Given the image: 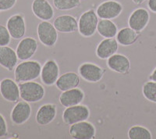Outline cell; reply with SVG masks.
I'll list each match as a JSON object with an SVG mask.
<instances>
[{
  "label": "cell",
  "instance_id": "6da1fadb",
  "mask_svg": "<svg viewBox=\"0 0 156 139\" xmlns=\"http://www.w3.org/2000/svg\"><path fill=\"white\" fill-rule=\"evenodd\" d=\"M41 64L37 61H23L15 68V81L21 83L35 80L41 76Z\"/></svg>",
  "mask_w": 156,
  "mask_h": 139
},
{
  "label": "cell",
  "instance_id": "7a4b0ae2",
  "mask_svg": "<svg viewBox=\"0 0 156 139\" xmlns=\"http://www.w3.org/2000/svg\"><path fill=\"white\" fill-rule=\"evenodd\" d=\"M20 98L27 102H37L44 96L45 91L41 84L35 81H26L19 83Z\"/></svg>",
  "mask_w": 156,
  "mask_h": 139
},
{
  "label": "cell",
  "instance_id": "3957f363",
  "mask_svg": "<svg viewBox=\"0 0 156 139\" xmlns=\"http://www.w3.org/2000/svg\"><path fill=\"white\" fill-rule=\"evenodd\" d=\"M98 16L93 9L86 11L80 16L78 21V30L85 37H92L97 31Z\"/></svg>",
  "mask_w": 156,
  "mask_h": 139
},
{
  "label": "cell",
  "instance_id": "277c9868",
  "mask_svg": "<svg viewBox=\"0 0 156 139\" xmlns=\"http://www.w3.org/2000/svg\"><path fill=\"white\" fill-rule=\"evenodd\" d=\"M90 116L88 107L84 105H76L66 107L62 114V120L66 125H72L78 122L87 120Z\"/></svg>",
  "mask_w": 156,
  "mask_h": 139
},
{
  "label": "cell",
  "instance_id": "5b68a950",
  "mask_svg": "<svg viewBox=\"0 0 156 139\" xmlns=\"http://www.w3.org/2000/svg\"><path fill=\"white\" fill-rule=\"evenodd\" d=\"M37 36L41 44L47 47L55 45L58 40V30L48 21H41L37 26Z\"/></svg>",
  "mask_w": 156,
  "mask_h": 139
},
{
  "label": "cell",
  "instance_id": "8992f818",
  "mask_svg": "<svg viewBox=\"0 0 156 139\" xmlns=\"http://www.w3.org/2000/svg\"><path fill=\"white\" fill-rule=\"evenodd\" d=\"M122 9L120 2L115 0H107L98 6L96 13L101 19L113 20L121 14Z\"/></svg>",
  "mask_w": 156,
  "mask_h": 139
},
{
  "label": "cell",
  "instance_id": "52a82bcc",
  "mask_svg": "<svg viewBox=\"0 0 156 139\" xmlns=\"http://www.w3.org/2000/svg\"><path fill=\"white\" fill-rule=\"evenodd\" d=\"M69 134L75 139H91L95 136L96 130L92 123L84 120L70 125Z\"/></svg>",
  "mask_w": 156,
  "mask_h": 139
},
{
  "label": "cell",
  "instance_id": "ba28073f",
  "mask_svg": "<svg viewBox=\"0 0 156 139\" xmlns=\"http://www.w3.org/2000/svg\"><path fill=\"white\" fill-rule=\"evenodd\" d=\"M78 72L83 80L91 83L100 81L105 73L103 68L91 62H84L80 65L78 68Z\"/></svg>",
  "mask_w": 156,
  "mask_h": 139
},
{
  "label": "cell",
  "instance_id": "9c48e42d",
  "mask_svg": "<svg viewBox=\"0 0 156 139\" xmlns=\"http://www.w3.org/2000/svg\"><path fill=\"white\" fill-rule=\"evenodd\" d=\"M37 49V41L34 37H27L20 40L16 47V52L20 60H28Z\"/></svg>",
  "mask_w": 156,
  "mask_h": 139
},
{
  "label": "cell",
  "instance_id": "30bf717a",
  "mask_svg": "<svg viewBox=\"0 0 156 139\" xmlns=\"http://www.w3.org/2000/svg\"><path fill=\"white\" fill-rule=\"evenodd\" d=\"M149 20L150 14L148 11L144 8H138L130 14L128 19V25L136 32H140L147 27Z\"/></svg>",
  "mask_w": 156,
  "mask_h": 139
},
{
  "label": "cell",
  "instance_id": "8fae6325",
  "mask_svg": "<svg viewBox=\"0 0 156 139\" xmlns=\"http://www.w3.org/2000/svg\"><path fill=\"white\" fill-rule=\"evenodd\" d=\"M0 93L4 99L10 102H17L20 98L19 85L9 78H5L0 82Z\"/></svg>",
  "mask_w": 156,
  "mask_h": 139
},
{
  "label": "cell",
  "instance_id": "7c38bea8",
  "mask_svg": "<svg viewBox=\"0 0 156 139\" xmlns=\"http://www.w3.org/2000/svg\"><path fill=\"white\" fill-rule=\"evenodd\" d=\"M6 27L13 39H21L26 32L24 18L20 14L12 15L8 19Z\"/></svg>",
  "mask_w": 156,
  "mask_h": 139
},
{
  "label": "cell",
  "instance_id": "4fadbf2b",
  "mask_svg": "<svg viewBox=\"0 0 156 139\" xmlns=\"http://www.w3.org/2000/svg\"><path fill=\"white\" fill-rule=\"evenodd\" d=\"M59 77V69L55 60L47 61L41 68V79L45 85L51 86L55 84Z\"/></svg>",
  "mask_w": 156,
  "mask_h": 139
},
{
  "label": "cell",
  "instance_id": "5bb4252c",
  "mask_svg": "<svg viewBox=\"0 0 156 139\" xmlns=\"http://www.w3.org/2000/svg\"><path fill=\"white\" fill-rule=\"evenodd\" d=\"M31 115V107L29 102L22 101L17 102L11 112V119L16 125L26 123Z\"/></svg>",
  "mask_w": 156,
  "mask_h": 139
},
{
  "label": "cell",
  "instance_id": "9a60e30c",
  "mask_svg": "<svg viewBox=\"0 0 156 139\" xmlns=\"http://www.w3.org/2000/svg\"><path fill=\"white\" fill-rule=\"evenodd\" d=\"M107 66L112 71L126 74L130 69V62L126 55L115 53L107 59Z\"/></svg>",
  "mask_w": 156,
  "mask_h": 139
},
{
  "label": "cell",
  "instance_id": "2e32d148",
  "mask_svg": "<svg viewBox=\"0 0 156 139\" xmlns=\"http://www.w3.org/2000/svg\"><path fill=\"white\" fill-rule=\"evenodd\" d=\"M33 13L40 20L48 21L54 16V10L47 0H34L32 3Z\"/></svg>",
  "mask_w": 156,
  "mask_h": 139
},
{
  "label": "cell",
  "instance_id": "e0dca14e",
  "mask_svg": "<svg viewBox=\"0 0 156 139\" xmlns=\"http://www.w3.org/2000/svg\"><path fill=\"white\" fill-rule=\"evenodd\" d=\"M119 48V43L114 37L105 38L98 45L96 48V55L99 59H107L116 53Z\"/></svg>",
  "mask_w": 156,
  "mask_h": 139
},
{
  "label": "cell",
  "instance_id": "ac0fdd59",
  "mask_svg": "<svg viewBox=\"0 0 156 139\" xmlns=\"http://www.w3.org/2000/svg\"><path fill=\"white\" fill-rule=\"evenodd\" d=\"M53 25L58 32L73 33L78 30V22L71 15H62L55 19Z\"/></svg>",
  "mask_w": 156,
  "mask_h": 139
},
{
  "label": "cell",
  "instance_id": "d6986e66",
  "mask_svg": "<svg viewBox=\"0 0 156 139\" xmlns=\"http://www.w3.org/2000/svg\"><path fill=\"white\" fill-rule=\"evenodd\" d=\"M84 98V93L80 88L75 87L73 89L62 91L59 96V102L64 107H69L79 105Z\"/></svg>",
  "mask_w": 156,
  "mask_h": 139
},
{
  "label": "cell",
  "instance_id": "ffe728a7",
  "mask_svg": "<svg viewBox=\"0 0 156 139\" xmlns=\"http://www.w3.org/2000/svg\"><path fill=\"white\" fill-rule=\"evenodd\" d=\"M56 116V106L54 104L41 105L36 113V122L41 126H45L53 121Z\"/></svg>",
  "mask_w": 156,
  "mask_h": 139
},
{
  "label": "cell",
  "instance_id": "44dd1931",
  "mask_svg": "<svg viewBox=\"0 0 156 139\" xmlns=\"http://www.w3.org/2000/svg\"><path fill=\"white\" fill-rule=\"evenodd\" d=\"M16 51L9 46H0V65L9 71H12L17 64Z\"/></svg>",
  "mask_w": 156,
  "mask_h": 139
},
{
  "label": "cell",
  "instance_id": "7402d4cb",
  "mask_svg": "<svg viewBox=\"0 0 156 139\" xmlns=\"http://www.w3.org/2000/svg\"><path fill=\"white\" fill-rule=\"evenodd\" d=\"M80 84V77L74 72H68L59 76L55 82L58 90L62 91L73 89L77 87Z\"/></svg>",
  "mask_w": 156,
  "mask_h": 139
},
{
  "label": "cell",
  "instance_id": "603a6c76",
  "mask_svg": "<svg viewBox=\"0 0 156 139\" xmlns=\"http://www.w3.org/2000/svg\"><path fill=\"white\" fill-rule=\"evenodd\" d=\"M139 32L133 30L130 27H124L118 31L116 34V40L119 44L123 46H129L134 44L138 39Z\"/></svg>",
  "mask_w": 156,
  "mask_h": 139
},
{
  "label": "cell",
  "instance_id": "cb8c5ba5",
  "mask_svg": "<svg viewBox=\"0 0 156 139\" xmlns=\"http://www.w3.org/2000/svg\"><path fill=\"white\" fill-rule=\"evenodd\" d=\"M97 31L101 37L105 38H112L116 36L118 33L117 26L112 20L101 19L98 21Z\"/></svg>",
  "mask_w": 156,
  "mask_h": 139
},
{
  "label": "cell",
  "instance_id": "d4e9b609",
  "mask_svg": "<svg viewBox=\"0 0 156 139\" xmlns=\"http://www.w3.org/2000/svg\"><path fill=\"white\" fill-rule=\"evenodd\" d=\"M128 137L129 139H151L152 138V135L148 129L136 125L129 128Z\"/></svg>",
  "mask_w": 156,
  "mask_h": 139
},
{
  "label": "cell",
  "instance_id": "484cf974",
  "mask_svg": "<svg viewBox=\"0 0 156 139\" xmlns=\"http://www.w3.org/2000/svg\"><path fill=\"white\" fill-rule=\"evenodd\" d=\"M53 5L58 10L66 11L79 7L80 0H53Z\"/></svg>",
  "mask_w": 156,
  "mask_h": 139
},
{
  "label": "cell",
  "instance_id": "4316f807",
  "mask_svg": "<svg viewBox=\"0 0 156 139\" xmlns=\"http://www.w3.org/2000/svg\"><path fill=\"white\" fill-rule=\"evenodd\" d=\"M143 94L148 101L156 103V82L151 80L146 82L142 88Z\"/></svg>",
  "mask_w": 156,
  "mask_h": 139
},
{
  "label": "cell",
  "instance_id": "83f0119b",
  "mask_svg": "<svg viewBox=\"0 0 156 139\" xmlns=\"http://www.w3.org/2000/svg\"><path fill=\"white\" fill-rule=\"evenodd\" d=\"M11 35L7 27L0 24V46H7L10 43Z\"/></svg>",
  "mask_w": 156,
  "mask_h": 139
},
{
  "label": "cell",
  "instance_id": "f1b7e54d",
  "mask_svg": "<svg viewBox=\"0 0 156 139\" xmlns=\"http://www.w3.org/2000/svg\"><path fill=\"white\" fill-rule=\"evenodd\" d=\"M17 0H0V10L6 11L12 9L16 3Z\"/></svg>",
  "mask_w": 156,
  "mask_h": 139
},
{
  "label": "cell",
  "instance_id": "f546056e",
  "mask_svg": "<svg viewBox=\"0 0 156 139\" xmlns=\"http://www.w3.org/2000/svg\"><path fill=\"white\" fill-rule=\"evenodd\" d=\"M7 134V125L2 114H0V137H5Z\"/></svg>",
  "mask_w": 156,
  "mask_h": 139
},
{
  "label": "cell",
  "instance_id": "4dcf8cb0",
  "mask_svg": "<svg viewBox=\"0 0 156 139\" xmlns=\"http://www.w3.org/2000/svg\"><path fill=\"white\" fill-rule=\"evenodd\" d=\"M147 6L151 12L156 13V0H148Z\"/></svg>",
  "mask_w": 156,
  "mask_h": 139
},
{
  "label": "cell",
  "instance_id": "1f68e13d",
  "mask_svg": "<svg viewBox=\"0 0 156 139\" xmlns=\"http://www.w3.org/2000/svg\"><path fill=\"white\" fill-rule=\"evenodd\" d=\"M149 79H150L151 80H153V81L156 82V68L154 69V70L153 71V73L151 74V76L149 77Z\"/></svg>",
  "mask_w": 156,
  "mask_h": 139
},
{
  "label": "cell",
  "instance_id": "d6a6232c",
  "mask_svg": "<svg viewBox=\"0 0 156 139\" xmlns=\"http://www.w3.org/2000/svg\"><path fill=\"white\" fill-rule=\"evenodd\" d=\"M132 1H133V3H135L136 5H140V4L143 3L145 0H132Z\"/></svg>",
  "mask_w": 156,
  "mask_h": 139
},
{
  "label": "cell",
  "instance_id": "836d02e7",
  "mask_svg": "<svg viewBox=\"0 0 156 139\" xmlns=\"http://www.w3.org/2000/svg\"><path fill=\"white\" fill-rule=\"evenodd\" d=\"M80 1H86V0H80Z\"/></svg>",
  "mask_w": 156,
  "mask_h": 139
},
{
  "label": "cell",
  "instance_id": "e575fe53",
  "mask_svg": "<svg viewBox=\"0 0 156 139\" xmlns=\"http://www.w3.org/2000/svg\"><path fill=\"white\" fill-rule=\"evenodd\" d=\"M0 12H1V10H0Z\"/></svg>",
  "mask_w": 156,
  "mask_h": 139
}]
</instances>
